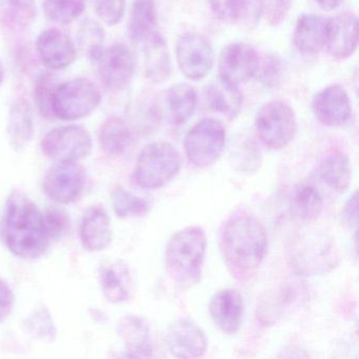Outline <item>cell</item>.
Here are the masks:
<instances>
[{
  "label": "cell",
  "instance_id": "1",
  "mask_svg": "<svg viewBox=\"0 0 359 359\" xmlns=\"http://www.w3.org/2000/svg\"><path fill=\"white\" fill-rule=\"evenodd\" d=\"M268 245L266 228L251 215H239L229 220L220 235L222 257L238 279H249L257 272L266 257Z\"/></svg>",
  "mask_w": 359,
  "mask_h": 359
},
{
  "label": "cell",
  "instance_id": "2",
  "mask_svg": "<svg viewBox=\"0 0 359 359\" xmlns=\"http://www.w3.org/2000/svg\"><path fill=\"white\" fill-rule=\"evenodd\" d=\"M5 238L10 251L22 259L41 257L51 243L45 215L22 191H13L8 199Z\"/></svg>",
  "mask_w": 359,
  "mask_h": 359
},
{
  "label": "cell",
  "instance_id": "3",
  "mask_svg": "<svg viewBox=\"0 0 359 359\" xmlns=\"http://www.w3.org/2000/svg\"><path fill=\"white\" fill-rule=\"evenodd\" d=\"M207 238L199 226H188L170 238L165 249V269L169 276L182 287L201 281Z\"/></svg>",
  "mask_w": 359,
  "mask_h": 359
},
{
  "label": "cell",
  "instance_id": "4",
  "mask_svg": "<svg viewBox=\"0 0 359 359\" xmlns=\"http://www.w3.org/2000/svg\"><path fill=\"white\" fill-rule=\"evenodd\" d=\"M182 167V156L170 142H152L142 149L136 161V182L144 189H158L171 182Z\"/></svg>",
  "mask_w": 359,
  "mask_h": 359
},
{
  "label": "cell",
  "instance_id": "5",
  "mask_svg": "<svg viewBox=\"0 0 359 359\" xmlns=\"http://www.w3.org/2000/svg\"><path fill=\"white\" fill-rule=\"evenodd\" d=\"M102 93L87 79H75L58 85L52 100L53 116L72 121L85 118L102 102Z\"/></svg>",
  "mask_w": 359,
  "mask_h": 359
},
{
  "label": "cell",
  "instance_id": "6",
  "mask_svg": "<svg viewBox=\"0 0 359 359\" xmlns=\"http://www.w3.org/2000/svg\"><path fill=\"white\" fill-rule=\"evenodd\" d=\"M255 130L262 144L280 150L295 137L297 121L293 109L283 102L264 104L256 113Z\"/></svg>",
  "mask_w": 359,
  "mask_h": 359
},
{
  "label": "cell",
  "instance_id": "7",
  "mask_svg": "<svg viewBox=\"0 0 359 359\" xmlns=\"http://www.w3.org/2000/svg\"><path fill=\"white\" fill-rule=\"evenodd\" d=\"M226 144V129L217 119L198 121L184 138L187 158L197 168H207L218 161Z\"/></svg>",
  "mask_w": 359,
  "mask_h": 359
},
{
  "label": "cell",
  "instance_id": "8",
  "mask_svg": "<svg viewBox=\"0 0 359 359\" xmlns=\"http://www.w3.org/2000/svg\"><path fill=\"white\" fill-rule=\"evenodd\" d=\"M338 259L333 241L327 235L317 233L302 236L291 254L294 269L306 276L332 270L338 264Z\"/></svg>",
  "mask_w": 359,
  "mask_h": 359
},
{
  "label": "cell",
  "instance_id": "9",
  "mask_svg": "<svg viewBox=\"0 0 359 359\" xmlns=\"http://www.w3.org/2000/svg\"><path fill=\"white\" fill-rule=\"evenodd\" d=\"M91 134L81 126L52 130L41 142L43 152L55 161H79L91 153Z\"/></svg>",
  "mask_w": 359,
  "mask_h": 359
},
{
  "label": "cell",
  "instance_id": "10",
  "mask_svg": "<svg viewBox=\"0 0 359 359\" xmlns=\"http://www.w3.org/2000/svg\"><path fill=\"white\" fill-rule=\"evenodd\" d=\"M92 60L97 65L100 79L109 90L121 91L131 83L135 72V58L123 43L102 47Z\"/></svg>",
  "mask_w": 359,
  "mask_h": 359
},
{
  "label": "cell",
  "instance_id": "11",
  "mask_svg": "<svg viewBox=\"0 0 359 359\" xmlns=\"http://www.w3.org/2000/svg\"><path fill=\"white\" fill-rule=\"evenodd\" d=\"M176 60L187 79L201 81L211 71L214 65L211 41L198 33L182 35L176 46Z\"/></svg>",
  "mask_w": 359,
  "mask_h": 359
},
{
  "label": "cell",
  "instance_id": "12",
  "mask_svg": "<svg viewBox=\"0 0 359 359\" xmlns=\"http://www.w3.org/2000/svg\"><path fill=\"white\" fill-rule=\"evenodd\" d=\"M85 184V170L76 161H56L46 173L43 189L55 203H70L79 198Z\"/></svg>",
  "mask_w": 359,
  "mask_h": 359
},
{
  "label": "cell",
  "instance_id": "13",
  "mask_svg": "<svg viewBox=\"0 0 359 359\" xmlns=\"http://www.w3.org/2000/svg\"><path fill=\"white\" fill-rule=\"evenodd\" d=\"M259 58L252 46L235 43L226 46L219 56V79L231 85L239 86L251 81L257 72Z\"/></svg>",
  "mask_w": 359,
  "mask_h": 359
},
{
  "label": "cell",
  "instance_id": "14",
  "mask_svg": "<svg viewBox=\"0 0 359 359\" xmlns=\"http://www.w3.org/2000/svg\"><path fill=\"white\" fill-rule=\"evenodd\" d=\"M168 350L177 358H199L208 350L205 332L194 321L180 318L170 323L165 333Z\"/></svg>",
  "mask_w": 359,
  "mask_h": 359
},
{
  "label": "cell",
  "instance_id": "15",
  "mask_svg": "<svg viewBox=\"0 0 359 359\" xmlns=\"http://www.w3.org/2000/svg\"><path fill=\"white\" fill-rule=\"evenodd\" d=\"M358 22L352 12H344L327 20L325 48L332 57L346 60L356 51Z\"/></svg>",
  "mask_w": 359,
  "mask_h": 359
},
{
  "label": "cell",
  "instance_id": "16",
  "mask_svg": "<svg viewBox=\"0 0 359 359\" xmlns=\"http://www.w3.org/2000/svg\"><path fill=\"white\" fill-rule=\"evenodd\" d=\"M312 109L317 121L327 127H341L352 115L350 97L338 85L329 86L318 92L313 100Z\"/></svg>",
  "mask_w": 359,
  "mask_h": 359
},
{
  "label": "cell",
  "instance_id": "17",
  "mask_svg": "<svg viewBox=\"0 0 359 359\" xmlns=\"http://www.w3.org/2000/svg\"><path fill=\"white\" fill-rule=\"evenodd\" d=\"M36 49L41 62L53 70L68 68L76 58L74 41L58 29H48L41 32L37 39Z\"/></svg>",
  "mask_w": 359,
  "mask_h": 359
},
{
  "label": "cell",
  "instance_id": "18",
  "mask_svg": "<svg viewBox=\"0 0 359 359\" xmlns=\"http://www.w3.org/2000/svg\"><path fill=\"white\" fill-rule=\"evenodd\" d=\"M243 296L237 290L228 287L214 294L209 304L212 320L224 333L234 334L238 331L243 320Z\"/></svg>",
  "mask_w": 359,
  "mask_h": 359
},
{
  "label": "cell",
  "instance_id": "19",
  "mask_svg": "<svg viewBox=\"0 0 359 359\" xmlns=\"http://www.w3.org/2000/svg\"><path fill=\"white\" fill-rule=\"evenodd\" d=\"M81 241L89 252H98L109 247L112 241L110 216L102 205L88 209L81 224Z\"/></svg>",
  "mask_w": 359,
  "mask_h": 359
},
{
  "label": "cell",
  "instance_id": "20",
  "mask_svg": "<svg viewBox=\"0 0 359 359\" xmlns=\"http://www.w3.org/2000/svg\"><path fill=\"white\" fill-rule=\"evenodd\" d=\"M144 75L154 83H163L171 75L169 48L157 31L142 41Z\"/></svg>",
  "mask_w": 359,
  "mask_h": 359
},
{
  "label": "cell",
  "instance_id": "21",
  "mask_svg": "<svg viewBox=\"0 0 359 359\" xmlns=\"http://www.w3.org/2000/svg\"><path fill=\"white\" fill-rule=\"evenodd\" d=\"M117 333L125 344L128 356L147 358L152 356L150 327L142 317L127 315L117 325Z\"/></svg>",
  "mask_w": 359,
  "mask_h": 359
},
{
  "label": "cell",
  "instance_id": "22",
  "mask_svg": "<svg viewBox=\"0 0 359 359\" xmlns=\"http://www.w3.org/2000/svg\"><path fill=\"white\" fill-rule=\"evenodd\" d=\"M34 135L32 108L24 98H16L9 109L7 137L16 152L26 149Z\"/></svg>",
  "mask_w": 359,
  "mask_h": 359
},
{
  "label": "cell",
  "instance_id": "23",
  "mask_svg": "<svg viewBox=\"0 0 359 359\" xmlns=\"http://www.w3.org/2000/svg\"><path fill=\"white\" fill-rule=\"evenodd\" d=\"M327 20L316 14L299 16L294 29L293 43L300 53L312 55L325 48Z\"/></svg>",
  "mask_w": 359,
  "mask_h": 359
},
{
  "label": "cell",
  "instance_id": "24",
  "mask_svg": "<svg viewBox=\"0 0 359 359\" xmlns=\"http://www.w3.org/2000/svg\"><path fill=\"white\" fill-rule=\"evenodd\" d=\"M205 102L214 112L224 115L229 118L238 116L243 108V94L238 87L226 83L222 79L208 85L205 88Z\"/></svg>",
  "mask_w": 359,
  "mask_h": 359
},
{
  "label": "cell",
  "instance_id": "25",
  "mask_svg": "<svg viewBox=\"0 0 359 359\" xmlns=\"http://www.w3.org/2000/svg\"><path fill=\"white\" fill-rule=\"evenodd\" d=\"M102 293L108 302L123 304L131 295V274L129 268L121 260L104 266L100 272Z\"/></svg>",
  "mask_w": 359,
  "mask_h": 359
},
{
  "label": "cell",
  "instance_id": "26",
  "mask_svg": "<svg viewBox=\"0 0 359 359\" xmlns=\"http://www.w3.org/2000/svg\"><path fill=\"white\" fill-rule=\"evenodd\" d=\"M165 104L169 121L173 125H182L192 117L196 109V92L186 83L173 86L165 92Z\"/></svg>",
  "mask_w": 359,
  "mask_h": 359
},
{
  "label": "cell",
  "instance_id": "27",
  "mask_svg": "<svg viewBox=\"0 0 359 359\" xmlns=\"http://www.w3.org/2000/svg\"><path fill=\"white\" fill-rule=\"evenodd\" d=\"M321 180L337 192L348 189L352 178V167L348 155L340 151H333L321 159L319 165Z\"/></svg>",
  "mask_w": 359,
  "mask_h": 359
},
{
  "label": "cell",
  "instance_id": "28",
  "mask_svg": "<svg viewBox=\"0 0 359 359\" xmlns=\"http://www.w3.org/2000/svg\"><path fill=\"white\" fill-rule=\"evenodd\" d=\"M98 142L100 148L110 156L123 154L132 142V132L128 123L119 117L107 119L100 131Z\"/></svg>",
  "mask_w": 359,
  "mask_h": 359
},
{
  "label": "cell",
  "instance_id": "29",
  "mask_svg": "<svg viewBox=\"0 0 359 359\" xmlns=\"http://www.w3.org/2000/svg\"><path fill=\"white\" fill-rule=\"evenodd\" d=\"M157 12L155 0H134L130 12V36L136 43L156 31Z\"/></svg>",
  "mask_w": 359,
  "mask_h": 359
},
{
  "label": "cell",
  "instance_id": "30",
  "mask_svg": "<svg viewBox=\"0 0 359 359\" xmlns=\"http://www.w3.org/2000/svg\"><path fill=\"white\" fill-rule=\"evenodd\" d=\"M36 15L34 0H0V22L11 31L28 28Z\"/></svg>",
  "mask_w": 359,
  "mask_h": 359
},
{
  "label": "cell",
  "instance_id": "31",
  "mask_svg": "<svg viewBox=\"0 0 359 359\" xmlns=\"http://www.w3.org/2000/svg\"><path fill=\"white\" fill-rule=\"evenodd\" d=\"M323 210V199L318 189L312 184L298 186L291 199V211L302 220H315Z\"/></svg>",
  "mask_w": 359,
  "mask_h": 359
},
{
  "label": "cell",
  "instance_id": "32",
  "mask_svg": "<svg viewBox=\"0 0 359 359\" xmlns=\"http://www.w3.org/2000/svg\"><path fill=\"white\" fill-rule=\"evenodd\" d=\"M85 0H43L46 18L58 25H69L85 11Z\"/></svg>",
  "mask_w": 359,
  "mask_h": 359
},
{
  "label": "cell",
  "instance_id": "33",
  "mask_svg": "<svg viewBox=\"0 0 359 359\" xmlns=\"http://www.w3.org/2000/svg\"><path fill=\"white\" fill-rule=\"evenodd\" d=\"M112 205L118 217L144 216L150 211V205L146 199L136 196L133 193L118 187L112 193Z\"/></svg>",
  "mask_w": 359,
  "mask_h": 359
},
{
  "label": "cell",
  "instance_id": "34",
  "mask_svg": "<svg viewBox=\"0 0 359 359\" xmlns=\"http://www.w3.org/2000/svg\"><path fill=\"white\" fill-rule=\"evenodd\" d=\"M57 86L55 77L48 73L39 75L35 83L34 98L36 100L37 107L41 115L48 119L54 117L52 112V100Z\"/></svg>",
  "mask_w": 359,
  "mask_h": 359
},
{
  "label": "cell",
  "instance_id": "35",
  "mask_svg": "<svg viewBox=\"0 0 359 359\" xmlns=\"http://www.w3.org/2000/svg\"><path fill=\"white\" fill-rule=\"evenodd\" d=\"M28 327L33 335L46 341H53L57 334L51 315L47 309L41 308L34 311L29 318Z\"/></svg>",
  "mask_w": 359,
  "mask_h": 359
},
{
  "label": "cell",
  "instance_id": "36",
  "mask_svg": "<svg viewBox=\"0 0 359 359\" xmlns=\"http://www.w3.org/2000/svg\"><path fill=\"white\" fill-rule=\"evenodd\" d=\"M79 39H81V47L87 52L91 60L96 52L104 47L102 46L104 41V30L95 22L87 20L81 25Z\"/></svg>",
  "mask_w": 359,
  "mask_h": 359
},
{
  "label": "cell",
  "instance_id": "37",
  "mask_svg": "<svg viewBox=\"0 0 359 359\" xmlns=\"http://www.w3.org/2000/svg\"><path fill=\"white\" fill-rule=\"evenodd\" d=\"M283 67L280 58L276 54H269L262 65H258L257 72L260 83L264 87L274 88L283 79Z\"/></svg>",
  "mask_w": 359,
  "mask_h": 359
},
{
  "label": "cell",
  "instance_id": "38",
  "mask_svg": "<svg viewBox=\"0 0 359 359\" xmlns=\"http://www.w3.org/2000/svg\"><path fill=\"white\" fill-rule=\"evenodd\" d=\"M98 18L108 25L116 26L125 15L126 0H93Z\"/></svg>",
  "mask_w": 359,
  "mask_h": 359
},
{
  "label": "cell",
  "instance_id": "39",
  "mask_svg": "<svg viewBox=\"0 0 359 359\" xmlns=\"http://www.w3.org/2000/svg\"><path fill=\"white\" fill-rule=\"evenodd\" d=\"M262 16L271 26H279L289 14L292 0H260Z\"/></svg>",
  "mask_w": 359,
  "mask_h": 359
},
{
  "label": "cell",
  "instance_id": "40",
  "mask_svg": "<svg viewBox=\"0 0 359 359\" xmlns=\"http://www.w3.org/2000/svg\"><path fill=\"white\" fill-rule=\"evenodd\" d=\"M214 14L226 22H236L247 0H209Z\"/></svg>",
  "mask_w": 359,
  "mask_h": 359
},
{
  "label": "cell",
  "instance_id": "41",
  "mask_svg": "<svg viewBox=\"0 0 359 359\" xmlns=\"http://www.w3.org/2000/svg\"><path fill=\"white\" fill-rule=\"evenodd\" d=\"M45 218L51 239L60 238L68 230V215L62 210L51 208L48 210Z\"/></svg>",
  "mask_w": 359,
  "mask_h": 359
},
{
  "label": "cell",
  "instance_id": "42",
  "mask_svg": "<svg viewBox=\"0 0 359 359\" xmlns=\"http://www.w3.org/2000/svg\"><path fill=\"white\" fill-rule=\"evenodd\" d=\"M262 16V10L260 0H247L237 22L248 27V28L255 27Z\"/></svg>",
  "mask_w": 359,
  "mask_h": 359
},
{
  "label": "cell",
  "instance_id": "43",
  "mask_svg": "<svg viewBox=\"0 0 359 359\" xmlns=\"http://www.w3.org/2000/svg\"><path fill=\"white\" fill-rule=\"evenodd\" d=\"M14 297L13 292L7 283L0 278V321L7 318L13 309Z\"/></svg>",
  "mask_w": 359,
  "mask_h": 359
},
{
  "label": "cell",
  "instance_id": "44",
  "mask_svg": "<svg viewBox=\"0 0 359 359\" xmlns=\"http://www.w3.org/2000/svg\"><path fill=\"white\" fill-rule=\"evenodd\" d=\"M342 219L346 226L357 230V224H358V193L357 191H355L354 194L350 197L348 203L344 205V211H342Z\"/></svg>",
  "mask_w": 359,
  "mask_h": 359
},
{
  "label": "cell",
  "instance_id": "45",
  "mask_svg": "<svg viewBox=\"0 0 359 359\" xmlns=\"http://www.w3.org/2000/svg\"><path fill=\"white\" fill-rule=\"evenodd\" d=\"M315 1L321 9L325 10V11L335 10L336 8L339 7L344 3V0H315Z\"/></svg>",
  "mask_w": 359,
  "mask_h": 359
},
{
  "label": "cell",
  "instance_id": "46",
  "mask_svg": "<svg viewBox=\"0 0 359 359\" xmlns=\"http://www.w3.org/2000/svg\"><path fill=\"white\" fill-rule=\"evenodd\" d=\"M4 79H5V68H4L3 62L0 60V86L3 83Z\"/></svg>",
  "mask_w": 359,
  "mask_h": 359
}]
</instances>
